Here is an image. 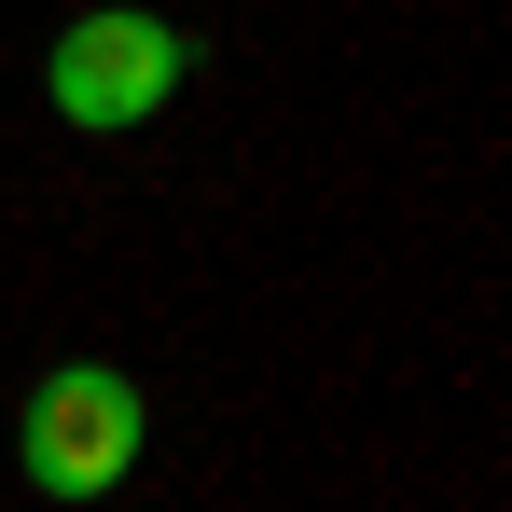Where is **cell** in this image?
<instances>
[{
    "label": "cell",
    "mask_w": 512,
    "mask_h": 512,
    "mask_svg": "<svg viewBox=\"0 0 512 512\" xmlns=\"http://www.w3.org/2000/svg\"><path fill=\"white\" fill-rule=\"evenodd\" d=\"M180 84H194V42H180L167 14H139V0H111V14H70V28H56V56H42V97H56L84 139H125V125H153Z\"/></svg>",
    "instance_id": "obj_1"
},
{
    "label": "cell",
    "mask_w": 512,
    "mask_h": 512,
    "mask_svg": "<svg viewBox=\"0 0 512 512\" xmlns=\"http://www.w3.org/2000/svg\"><path fill=\"white\" fill-rule=\"evenodd\" d=\"M14 471H28L42 499H111V485L139 471V388H125L111 360H56V374L28 388V416H14Z\"/></svg>",
    "instance_id": "obj_2"
}]
</instances>
